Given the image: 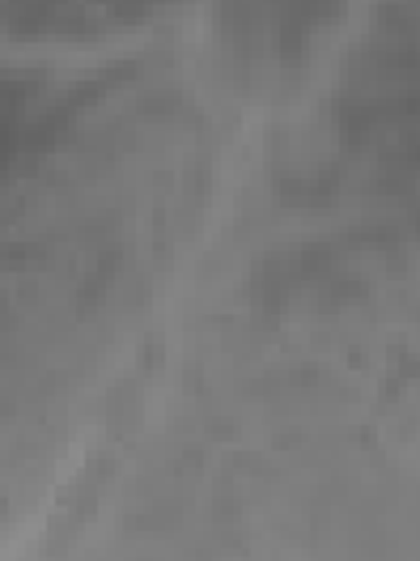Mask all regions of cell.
I'll return each mask as SVG.
<instances>
[{
	"instance_id": "2",
	"label": "cell",
	"mask_w": 420,
	"mask_h": 561,
	"mask_svg": "<svg viewBox=\"0 0 420 561\" xmlns=\"http://www.w3.org/2000/svg\"><path fill=\"white\" fill-rule=\"evenodd\" d=\"M345 0H217V38L250 94L293 90L318 56Z\"/></svg>"
},
{
	"instance_id": "3",
	"label": "cell",
	"mask_w": 420,
	"mask_h": 561,
	"mask_svg": "<svg viewBox=\"0 0 420 561\" xmlns=\"http://www.w3.org/2000/svg\"><path fill=\"white\" fill-rule=\"evenodd\" d=\"M395 234H336L318 243H298L272 251L259 260L250 294L264 311L289 316V311H323L361 298L374 277L383 273V251Z\"/></svg>"
},
{
	"instance_id": "1",
	"label": "cell",
	"mask_w": 420,
	"mask_h": 561,
	"mask_svg": "<svg viewBox=\"0 0 420 561\" xmlns=\"http://www.w3.org/2000/svg\"><path fill=\"white\" fill-rule=\"evenodd\" d=\"M331 124L349 149H383L420 128V4H386L352 47L331 94Z\"/></svg>"
}]
</instances>
